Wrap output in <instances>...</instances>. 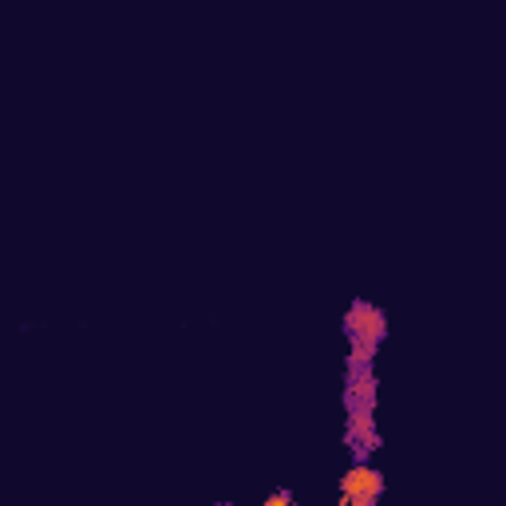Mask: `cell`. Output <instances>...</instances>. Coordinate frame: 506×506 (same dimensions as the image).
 Instances as JSON below:
<instances>
[{
  "instance_id": "cell-1",
  "label": "cell",
  "mask_w": 506,
  "mask_h": 506,
  "mask_svg": "<svg viewBox=\"0 0 506 506\" xmlns=\"http://www.w3.org/2000/svg\"><path fill=\"white\" fill-rule=\"evenodd\" d=\"M340 494L348 498V506H372L384 494V475L360 463V467H352L340 479Z\"/></svg>"
},
{
  "instance_id": "cell-2",
  "label": "cell",
  "mask_w": 506,
  "mask_h": 506,
  "mask_svg": "<svg viewBox=\"0 0 506 506\" xmlns=\"http://www.w3.org/2000/svg\"><path fill=\"white\" fill-rule=\"evenodd\" d=\"M289 503H293V494H289V491H273L261 506H289Z\"/></svg>"
},
{
  "instance_id": "cell-3",
  "label": "cell",
  "mask_w": 506,
  "mask_h": 506,
  "mask_svg": "<svg viewBox=\"0 0 506 506\" xmlns=\"http://www.w3.org/2000/svg\"><path fill=\"white\" fill-rule=\"evenodd\" d=\"M214 506H230V503H214Z\"/></svg>"
},
{
  "instance_id": "cell-4",
  "label": "cell",
  "mask_w": 506,
  "mask_h": 506,
  "mask_svg": "<svg viewBox=\"0 0 506 506\" xmlns=\"http://www.w3.org/2000/svg\"><path fill=\"white\" fill-rule=\"evenodd\" d=\"M289 506H293V503H289Z\"/></svg>"
}]
</instances>
